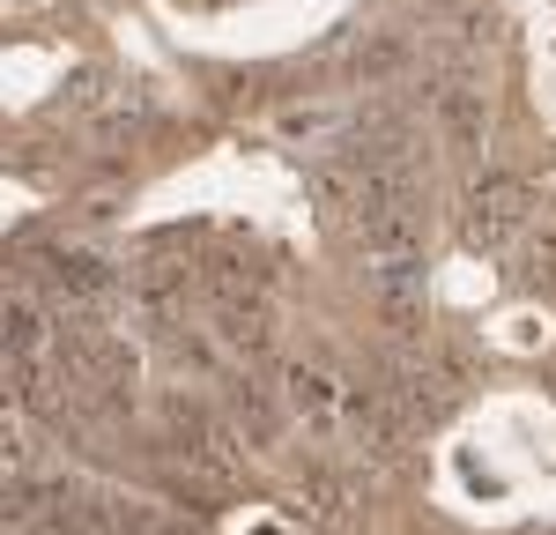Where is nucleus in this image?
Here are the masks:
<instances>
[{
	"mask_svg": "<svg viewBox=\"0 0 556 535\" xmlns=\"http://www.w3.org/2000/svg\"><path fill=\"white\" fill-rule=\"evenodd\" d=\"M519 223H527V186H519V178H482L468 194V246L497 253Z\"/></svg>",
	"mask_w": 556,
	"mask_h": 535,
	"instance_id": "obj_1",
	"label": "nucleus"
},
{
	"mask_svg": "<svg viewBox=\"0 0 556 535\" xmlns=\"http://www.w3.org/2000/svg\"><path fill=\"white\" fill-rule=\"evenodd\" d=\"M438 127H445L453 149H482V127H490L482 89H438Z\"/></svg>",
	"mask_w": 556,
	"mask_h": 535,
	"instance_id": "obj_2",
	"label": "nucleus"
},
{
	"mask_svg": "<svg viewBox=\"0 0 556 535\" xmlns=\"http://www.w3.org/2000/svg\"><path fill=\"white\" fill-rule=\"evenodd\" d=\"M290 401H298V416H312V424H327L334 416V380L327 372H290Z\"/></svg>",
	"mask_w": 556,
	"mask_h": 535,
	"instance_id": "obj_3",
	"label": "nucleus"
},
{
	"mask_svg": "<svg viewBox=\"0 0 556 535\" xmlns=\"http://www.w3.org/2000/svg\"><path fill=\"white\" fill-rule=\"evenodd\" d=\"M527 283L534 290H556V238H534L527 246Z\"/></svg>",
	"mask_w": 556,
	"mask_h": 535,
	"instance_id": "obj_4",
	"label": "nucleus"
}]
</instances>
